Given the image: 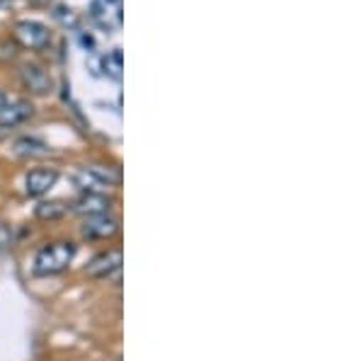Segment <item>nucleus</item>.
<instances>
[{"mask_svg":"<svg viewBox=\"0 0 364 361\" xmlns=\"http://www.w3.org/2000/svg\"><path fill=\"white\" fill-rule=\"evenodd\" d=\"M75 257V245L73 243H54L46 245L37 252L34 257V272L37 274H58L73 262Z\"/></svg>","mask_w":364,"mask_h":361,"instance_id":"obj_1","label":"nucleus"},{"mask_svg":"<svg viewBox=\"0 0 364 361\" xmlns=\"http://www.w3.org/2000/svg\"><path fill=\"white\" fill-rule=\"evenodd\" d=\"M73 182L83 194H100L102 187H109V184L119 182V172L114 170H105L100 165H90V167H80L78 172L73 174Z\"/></svg>","mask_w":364,"mask_h":361,"instance_id":"obj_2","label":"nucleus"},{"mask_svg":"<svg viewBox=\"0 0 364 361\" xmlns=\"http://www.w3.org/2000/svg\"><path fill=\"white\" fill-rule=\"evenodd\" d=\"M51 34L42 22L37 20H20L15 25V42L25 49H32V51H39L49 44Z\"/></svg>","mask_w":364,"mask_h":361,"instance_id":"obj_3","label":"nucleus"},{"mask_svg":"<svg viewBox=\"0 0 364 361\" xmlns=\"http://www.w3.org/2000/svg\"><path fill=\"white\" fill-rule=\"evenodd\" d=\"M20 80L25 85V90L32 92V95H46L51 90V85H54L49 71L44 66H39V63H25L20 68Z\"/></svg>","mask_w":364,"mask_h":361,"instance_id":"obj_4","label":"nucleus"},{"mask_svg":"<svg viewBox=\"0 0 364 361\" xmlns=\"http://www.w3.org/2000/svg\"><path fill=\"white\" fill-rule=\"evenodd\" d=\"M117 231H119V223H117V218L107 216V213L90 216L83 223V238H87V240H107Z\"/></svg>","mask_w":364,"mask_h":361,"instance_id":"obj_5","label":"nucleus"},{"mask_svg":"<svg viewBox=\"0 0 364 361\" xmlns=\"http://www.w3.org/2000/svg\"><path fill=\"white\" fill-rule=\"evenodd\" d=\"M56 179H58L56 170H51V167H37V170H32V172L27 174L25 189H27L29 196H42L51 187H54Z\"/></svg>","mask_w":364,"mask_h":361,"instance_id":"obj_6","label":"nucleus"},{"mask_svg":"<svg viewBox=\"0 0 364 361\" xmlns=\"http://www.w3.org/2000/svg\"><path fill=\"white\" fill-rule=\"evenodd\" d=\"M122 267V252L119 250H107V252L92 257L90 265L85 267V272L90 277H112L114 272H119Z\"/></svg>","mask_w":364,"mask_h":361,"instance_id":"obj_7","label":"nucleus"},{"mask_svg":"<svg viewBox=\"0 0 364 361\" xmlns=\"http://www.w3.org/2000/svg\"><path fill=\"white\" fill-rule=\"evenodd\" d=\"M112 201L107 199L105 194H83L80 199L73 201V211L80 213V216H102V213L109 211Z\"/></svg>","mask_w":364,"mask_h":361,"instance_id":"obj_8","label":"nucleus"},{"mask_svg":"<svg viewBox=\"0 0 364 361\" xmlns=\"http://www.w3.org/2000/svg\"><path fill=\"white\" fill-rule=\"evenodd\" d=\"M34 107L32 102L27 100H17V102H8L3 109H0V126H17L22 121H27L32 116Z\"/></svg>","mask_w":364,"mask_h":361,"instance_id":"obj_9","label":"nucleus"},{"mask_svg":"<svg viewBox=\"0 0 364 361\" xmlns=\"http://www.w3.org/2000/svg\"><path fill=\"white\" fill-rule=\"evenodd\" d=\"M15 153L22 155V158H42V155L49 153V145L39 138H29V136H22L15 141Z\"/></svg>","mask_w":364,"mask_h":361,"instance_id":"obj_10","label":"nucleus"},{"mask_svg":"<svg viewBox=\"0 0 364 361\" xmlns=\"http://www.w3.org/2000/svg\"><path fill=\"white\" fill-rule=\"evenodd\" d=\"M68 211V206L63 201H42L37 206V216L44 218V221H54V218H61L63 213Z\"/></svg>","mask_w":364,"mask_h":361,"instance_id":"obj_11","label":"nucleus"},{"mask_svg":"<svg viewBox=\"0 0 364 361\" xmlns=\"http://www.w3.org/2000/svg\"><path fill=\"white\" fill-rule=\"evenodd\" d=\"M105 71L112 75L114 80H119V75H122V54H119V49H114L112 54L105 56Z\"/></svg>","mask_w":364,"mask_h":361,"instance_id":"obj_12","label":"nucleus"},{"mask_svg":"<svg viewBox=\"0 0 364 361\" xmlns=\"http://www.w3.org/2000/svg\"><path fill=\"white\" fill-rule=\"evenodd\" d=\"M54 17L61 22L63 27H70V29H78V15L73 13L70 8H63V5H56V13Z\"/></svg>","mask_w":364,"mask_h":361,"instance_id":"obj_13","label":"nucleus"},{"mask_svg":"<svg viewBox=\"0 0 364 361\" xmlns=\"http://www.w3.org/2000/svg\"><path fill=\"white\" fill-rule=\"evenodd\" d=\"M17 56V42L15 39H3L0 42V61H13Z\"/></svg>","mask_w":364,"mask_h":361,"instance_id":"obj_14","label":"nucleus"},{"mask_svg":"<svg viewBox=\"0 0 364 361\" xmlns=\"http://www.w3.org/2000/svg\"><path fill=\"white\" fill-rule=\"evenodd\" d=\"M10 243V228L5 223H0V248H5Z\"/></svg>","mask_w":364,"mask_h":361,"instance_id":"obj_15","label":"nucleus"},{"mask_svg":"<svg viewBox=\"0 0 364 361\" xmlns=\"http://www.w3.org/2000/svg\"><path fill=\"white\" fill-rule=\"evenodd\" d=\"M5 104H8V95H5V92H0V109H3Z\"/></svg>","mask_w":364,"mask_h":361,"instance_id":"obj_16","label":"nucleus"},{"mask_svg":"<svg viewBox=\"0 0 364 361\" xmlns=\"http://www.w3.org/2000/svg\"><path fill=\"white\" fill-rule=\"evenodd\" d=\"M0 3H3V0H0Z\"/></svg>","mask_w":364,"mask_h":361,"instance_id":"obj_17","label":"nucleus"}]
</instances>
